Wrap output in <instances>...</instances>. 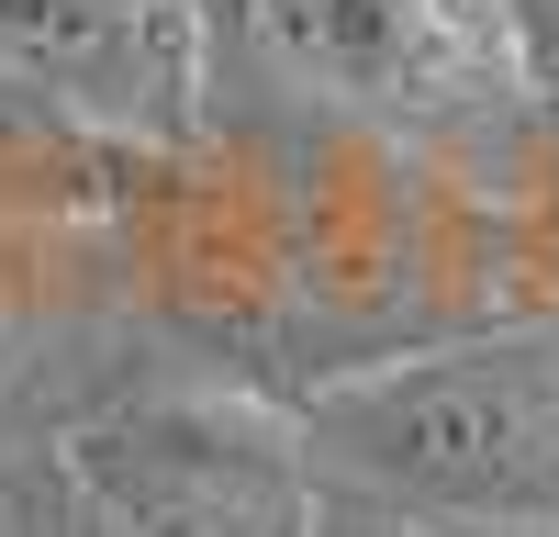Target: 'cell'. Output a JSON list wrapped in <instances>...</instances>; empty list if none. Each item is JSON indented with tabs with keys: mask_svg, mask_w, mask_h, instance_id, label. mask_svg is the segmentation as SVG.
Listing matches in <instances>:
<instances>
[{
	"mask_svg": "<svg viewBox=\"0 0 559 537\" xmlns=\"http://www.w3.org/2000/svg\"><path fill=\"white\" fill-rule=\"evenodd\" d=\"M302 460L459 537H559V325L426 347L313 392Z\"/></svg>",
	"mask_w": 559,
	"mask_h": 537,
	"instance_id": "cell-1",
	"label": "cell"
},
{
	"mask_svg": "<svg viewBox=\"0 0 559 537\" xmlns=\"http://www.w3.org/2000/svg\"><path fill=\"white\" fill-rule=\"evenodd\" d=\"M23 537H313V460L247 403H123L45 448Z\"/></svg>",
	"mask_w": 559,
	"mask_h": 537,
	"instance_id": "cell-2",
	"label": "cell"
},
{
	"mask_svg": "<svg viewBox=\"0 0 559 537\" xmlns=\"http://www.w3.org/2000/svg\"><path fill=\"white\" fill-rule=\"evenodd\" d=\"M247 23L302 79L381 112H515L537 90L515 0H247Z\"/></svg>",
	"mask_w": 559,
	"mask_h": 537,
	"instance_id": "cell-3",
	"label": "cell"
},
{
	"mask_svg": "<svg viewBox=\"0 0 559 537\" xmlns=\"http://www.w3.org/2000/svg\"><path fill=\"white\" fill-rule=\"evenodd\" d=\"M0 90L90 134H179L202 112V0H0Z\"/></svg>",
	"mask_w": 559,
	"mask_h": 537,
	"instance_id": "cell-4",
	"label": "cell"
}]
</instances>
